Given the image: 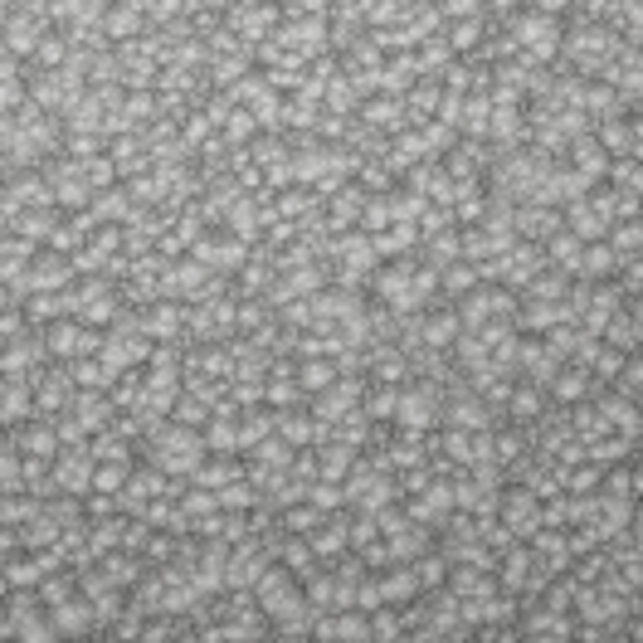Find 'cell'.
<instances>
[{
  "label": "cell",
  "instance_id": "6da1fadb",
  "mask_svg": "<svg viewBox=\"0 0 643 643\" xmlns=\"http://www.w3.org/2000/svg\"><path fill=\"white\" fill-rule=\"evenodd\" d=\"M254 605L268 614V624H288V619H307V614H312V609H307L303 580L283 566V561H273V566L254 580Z\"/></svg>",
  "mask_w": 643,
  "mask_h": 643
},
{
  "label": "cell",
  "instance_id": "7a4b0ae2",
  "mask_svg": "<svg viewBox=\"0 0 643 643\" xmlns=\"http://www.w3.org/2000/svg\"><path fill=\"white\" fill-rule=\"evenodd\" d=\"M497 522L512 531L517 541H527L531 531L541 527V502L531 497L527 483H502V492H497Z\"/></svg>",
  "mask_w": 643,
  "mask_h": 643
},
{
  "label": "cell",
  "instance_id": "3957f363",
  "mask_svg": "<svg viewBox=\"0 0 643 643\" xmlns=\"http://www.w3.org/2000/svg\"><path fill=\"white\" fill-rule=\"evenodd\" d=\"M103 35L108 44H137V39L152 35V25H147V0H117L113 10H108V20H103Z\"/></svg>",
  "mask_w": 643,
  "mask_h": 643
},
{
  "label": "cell",
  "instance_id": "277c9868",
  "mask_svg": "<svg viewBox=\"0 0 643 643\" xmlns=\"http://www.w3.org/2000/svg\"><path fill=\"white\" fill-rule=\"evenodd\" d=\"M142 332L152 341H186V303H171V298H156V303L142 307Z\"/></svg>",
  "mask_w": 643,
  "mask_h": 643
},
{
  "label": "cell",
  "instance_id": "5b68a950",
  "mask_svg": "<svg viewBox=\"0 0 643 643\" xmlns=\"http://www.w3.org/2000/svg\"><path fill=\"white\" fill-rule=\"evenodd\" d=\"M15 444H20V454H35V458H59L64 454V439H59V424L54 419H44V415H35V419H25L20 429H5Z\"/></svg>",
  "mask_w": 643,
  "mask_h": 643
},
{
  "label": "cell",
  "instance_id": "8992f818",
  "mask_svg": "<svg viewBox=\"0 0 643 643\" xmlns=\"http://www.w3.org/2000/svg\"><path fill=\"white\" fill-rule=\"evenodd\" d=\"M69 415L88 429V434H103V429H113L117 419V405L108 390H74V405H69Z\"/></svg>",
  "mask_w": 643,
  "mask_h": 643
},
{
  "label": "cell",
  "instance_id": "52a82bcc",
  "mask_svg": "<svg viewBox=\"0 0 643 643\" xmlns=\"http://www.w3.org/2000/svg\"><path fill=\"white\" fill-rule=\"evenodd\" d=\"M551 400H546V390L541 385H531L527 376L512 380V395H507V405H502V415L512 419V424H522V429H531L536 419H541V410H546Z\"/></svg>",
  "mask_w": 643,
  "mask_h": 643
},
{
  "label": "cell",
  "instance_id": "ba28073f",
  "mask_svg": "<svg viewBox=\"0 0 643 643\" xmlns=\"http://www.w3.org/2000/svg\"><path fill=\"white\" fill-rule=\"evenodd\" d=\"M25 419H35V385L25 376H10L0 385V424L5 429H20Z\"/></svg>",
  "mask_w": 643,
  "mask_h": 643
},
{
  "label": "cell",
  "instance_id": "9c48e42d",
  "mask_svg": "<svg viewBox=\"0 0 643 643\" xmlns=\"http://www.w3.org/2000/svg\"><path fill=\"white\" fill-rule=\"evenodd\" d=\"M54 614V629H59V639H83L88 629H98V609H93V600L78 590L74 600H64V605L49 609Z\"/></svg>",
  "mask_w": 643,
  "mask_h": 643
},
{
  "label": "cell",
  "instance_id": "30bf717a",
  "mask_svg": "<svg viewBox=\"0 0 643 643\" xmlns=\"http://www.w3.org/2000/svg\"><path fill=\"white\" fill-rule=\"evenodd\" d=\"M600 385L590 380V371L585 366H575V361H566L556 376H551V385H546V400H556V405H575V400H585V395H595Z\"/></svg>",
  "mask_w": 643,
  "mask_h": 643
},
{
  "label": "cell",
  "instance_id": "8fae6325",
  "mask_svg": "<svg viewBox=\"0 0 643 643\" xmlns=\"http://www.w3.org/2000/svg\"><path fill=\"white\" fill-rule=\"evenodd\" d=\"M566 152H570V171H580L590 186H600L609 176V152L595 142V132H590V137H575Z\"/></svg>",
  "mask_w": 643,
  "mask_h": 643
},
{
  "label": "cell",
  "instance_id": "7c38bea8",
  "mask_svg": "<svg viewBox=\"0 0 643 643\" xmlns=\"http://www.w3.org/2000/svg\"><path fill=\"white\" fill-rule=\"evenodd\" d=\"M234 478H244V454H205V463L195 468V478H190V483L220 492V488H229Z\"/></svg>",
  "mask_w": 643,
  "mask_h": 643
},
{
  "label": "cell",
  "instance_id": "4fadbf2b",
  "mask_svg": "<svg viewBox=\"0 0 643 643\" xmlns=\"http://www.w3.org/2000/svg\"><path fill=\"white\" fill-rule=\"evenodd\" d=\"M39 332H44V346H49L54 361H74L78 341H83V317H59V322H49Z\"/></svg>",
  "mask_w": 643,
  "mask_h": 643
},
{
  "label": "cell",
  "instance_id": "5bb4252c",
  "mask_svg": "<svg viewBox=\"0 0 643 643\" xmlns=\"http://www.w3.org/2000/svg\"><path fill=\"white\" fill-rule=\"evenodd\" d=\"M614 273H619V259L609 254V244H585V249H580L575 278H585V283H609Z\"/></svg>",
  "mask_w": 643,
  "mask_h": 643
},
{
  "label": "cell",
  "instance_id": "9a60e30c",
  "mask_svg": "<svg viewBox=\"0 0 643 643\" xmlns=\"http://www.w3.org/2000/svg\"><path fill=\"white\" fill-rule=\"evenodd\" d=\"M488 122H492V98L488 93H468L463 98V117H458V137L488 142Z\"/></svg>",
  "mask_w": 643,
  "mask_h": 643
},
{
  "label": "cell",
  "instance_id": "2e32d148",
  "mask_svg": "<svg viewBox=\"0 0 643 643\" xmlns=\"http://www.w3.org/2000/svg\"><path fill=\"white\" fill-rule=\"evenodd\" d=\"M351 463H356V449H346L341 439L317 444V478H322V483H341V478L351 473Z\"/></svg>",
  "mask_w": 643,
  "mask_h": 643
},
{
  "label": "cell",
  "instance_id": "e0dca14e",
  "mask_svg": "<svg viewBox=\"0 0 643 643\" xmlns=\"http://www.w3.org/2000/svg\"><path fill=\"white\" fill-rule=\"evenodd\" d=\"M580 249H585V244H580L570 229H556L551 239H541V254H546V264H551V268H566L570 278H575V264H580Z\"/></svg>",
  "mask_w": 643,
  "mask_h": 643
},
{
  "label": "cell",
  "instance_id": "ac0fdd59",
  "mask_svg": "<svg viewBox=\"0 0 643 643\" xmlns=\"http://www.w3.org/2000/svg\"><path fill=\"white\" fill-rule=\"evenodd\" d=\"M531 449V434L522 424H507V429H492V463L497 468H507V463H517V458Z\"/></svg>",
  "mask_w": 643,
  "mask_h": 643
},
{
  "label": "cell",
  "instance_id": "d6986e66",
  "mask_svg": "<svg viewBox=\"0 0 643 643\" xmlns=\"http://www.w3.org/2000/svg\"><path fill=\"white\" fill-rule=\"evenodd\" d=\"M605 244L619 264H624V259H639L643 254V220H619V225H609Z\"/></svg>",
  "mask_w": 643,
  "mask_h": 643
},
{
  "label": "cell",
  "instance_id": "ffe728a7",
  "mask_svg": "<svg viewBox=\"0 0 643 643\" xmlns=\"http://www.w3.org/2000/svg\"><path fill=\"white\" fill-rule=\"evenodd\" d=\"M293 454H298V449H293L283 434H268V439H259L244 458H249V463H264V468H273V473H288V468H293Z\"/></svg>",
  "mask_w": 643,
  "mask_h": 643
},
{
  "label": "cell",
  "instance_id": "44dd1931",
  "mask_svg": "<svg viewBox=\"0 0 643 643\" xmlns=\"http://www.w3.org/2000/svg\"><path fill=\"white\" fill-rule=\"evenodd\" d=\"M332 380H337V361H332V356H307V361H298V385H303L307 400L322 395Z\"/></svg>",
  "mask_w": 643,
  "mask_h": 643
},
{
  "label": "cell",
  "instance_id": "7402d4cb",
  "mask_svg": "<svg viewBox=\"0 0 643 643\" xmlns=\"http://www.w3.org/2000/svg\"><path fill=\"white\" fill-rule=\"evenodd\" d=\"M483 278H478V268L473 264H463V259H454L449 268H439V298L444 303H454V298H463L468 288H478Z\"/></svg>",
  "mask_w": 643,
  "mask_h": 643
},
{
  "label": "cell",
  "instance_id": "603a6c76",
  "mask_svg": "<svg viewBox=\"0 0 643 643\" xmlns=\"http://www.w3.org/2000/svg\"><path fill=\"white\" fill-rule=\"evenodd\" d=\"M273 424H278V415H273L268 405H259V410H244V415H239V454H249L259 439H268V434H273Z\"/></svg>",
  "mask_w": 643,
  "mask_h": 643
},
{
  "label": "cell",
  "instance_id": "cb8c5ba5",
  "mask_svg": "<svg viewBox=\"0 0 643 643\" xmlns=\"http://www.w3.org/2000/svg\"><path fill=\"white\" fill-rule=\"evenodd\" d=\"M273 434H283L293 449H312V410L298 405V410H283L278 424H273Z\"/></svg>",
  "mask_w": 643,
  "mask_h": 643
},
{
  "label": "cell",
  "instance_id": "d4e9b609",
  "mask_svg": "<svg viewBox=\"0 0 643 643\" xmlns=\"http://www.w3.org/2000/svg\"><path fill=\"white\" fill-rule=\"evenodd\" d=\"M259 137V117L249 113V108H234L225 117V127H220V142H225L229 152H239V147H249Z\"/></svg>",
  "mask_w": 643,
  "mask_h": 643
},
{
  "label": "cell",
  "instance_id": "484cf974",
  "mask_svg": "<svg viewBox=\"0 0 643 643\" xmlns=\"http://www.w3.org/2000/svg\"><path fill=\"white\" fill-rule=\"evenodd\" d=\"M400 390H405V385H371L366 400H361L366 419H371V424H390V419H395V405H400Z\"/></svg>",
  "mask_w": 643,
  "mask_h": 643
},
{
  "label": "cell",
  "instance_id": "4316f807",
  "mask_svg": "<svg viewBox=\"0 0 643 643\" xmlns=\"http://www.w3.org/2000/svg\"><path fill=\"white\" fill-rule=\"evenodd\" d=\"M327 512H317L307 497H298V502H288V507H278V527L288 531V536H307V531L317 527Z\"/></svg>",
  "mask_w": 643,
  "mask_h": 643
},
{
  "label": "cell",
  "instance_id": "83f0119b",
  "mask_svg": "<svg viewBox=\"0 0 643 643\" xmlns=\"http://www.w3.org/2000/svg\"><path fill=\"white\" fill-rule=\"evenodd\" d=\"M600 478H605V463L580 458L575 468H566V497H590V492H600Z\"/></svg>",
  "mask_w": 643,
  "mask_h": 643
},
{
  "label": "cell",
  "instance_id": "f1b7e54d",
  "mask_svg": "<svg viewBox=\"0 0 643 643\" xmlns=\"http://www.w3.org/2000/svg\"><path fill=\"white\" fill-rule=\"evenodd\" d=\"M264 405L273 410V415H283V410L307 405V395H303V385H298V380H264Z\"/></svg>",
  "mask_w": 643,
  "mask_h": 643
},
{
  "label": "cell",
  "instance_id": "f546056e",
  "mask_svg": "<svg viewBox=\"0 0 643 643\" xmlns=\"http://www.w3.org/2000/svg\"><path fill=\"white\" fill-rule=\"evenodd\" d=\"M205 449L210 454H239V419L210 415V424H205Z\"/></svg>",
  "mask_w": 643,
  "mask_h": 643
},
{
  "label": "cell",
  "instance_id": "4dcf8cb0",
  "mask_svg": "<svg viewBox=\"0 0 643 643\" xmlns=\"http://www.w3.org/2000/svg\"><path fill=\"white\" fill-rule=\"evenodd\" d=\"M405 639V614L395 605L371 609V643H400Z\"/></svg>",
  "mask_w": 643,
  "mask_h": 643
},
{
  "label": "cell",
  "instance_id": "1f68e13d",
  "mask_svg": "<svg viewBox=\"0 0 643 643\" xmlns=\"http://www.w3.org/2000/svg\"><path fill=\"white\" fill-rule=\"evenodd\" d=\"M337 643H371V614L366 609H337Z\"/></svg>",
  "mask_w": 643,
  "mask_h": 643
},
{
  "label": "cell",
  "instance_id": "d6a6232c",
  "mask_svg": "<svg viewBox=\"0 0 643 643\" xmlns=\"http://www.w3.org/2000/svg\"><path fill=\"white\" fill-rule=\"evenodd\" d=\"M410 566H415V575H419V585H424V590H439V585L449 580V561H444V551H439V546H429V551L415 556Z\"/></svg>",
  "mask_w": 643,
  "mask_h": 643
},
{
  "label": "cell",
  "instance_id": "836d02e7",
  "mask_svg": "<svg viewBox=\"0 0 643 643\" xmlns=\"http://www.w3.org/2000/svg\"><path fill=\"white\" fill-rule=\"evenodd\" d=\"M83 181L93 186V195H103V190L122 186V176H117V161H113L108 152H103V156H93V161H83Z\"/></svg>",
  "mask_w": 643,
  "mask_h": 643
},
{
  "label": "cell",
  "instance_id": "e575fe53",
  "mask_svg": "<svg viewBox=\"0 0 643 643\" xmlns=\"http://www.w3.org/2000/svg\"><path fill=\"white\" fill-rule=\"evenodd\" d=\"M624 361H629V351H614L600 341V351H595V361H590V380L595 385H614V376L624 371Z\"/></svg>",
  "mask_w": 643,
  "mask_h": 643
},
{
  "label": "cell",
  "instance_id": "d590c367",
  "mask_svg": "<svg viewBox=\"0 0 643 643\" xmlns=\"http://www.w3.org/2000/svg\"><path fill=\"white\" fill-rule=\"evenodd\" d=\"M210 400H200V395H190V390H181V400H176V410H171V419L176 424H190V429H205L210 424Z\"/></svg>",
  "mask_w": 643,
  "mask_h": 643
},
{
  "label": "cell",
  "instance_id": "8d00e7d4",
  "mask_svg": "<svg viewBox=\"0 0 643 643\" xmlns=\"http://www.w3.org/2000/svg\"><path fill=\"white\" fill-rule=\"evenodd\" d=\"M609 390H619L624 400H643V361H639V351H629L624 371L614 376V385H609Z\"/></svg>",
  "mask_w": 643,
  "mask_h": 643
},
{
  "label": "cell",
  "instance_id": "74e56055",
  "mask_svg": "<svg viewBox=\"0 0 643 643\" xmlns=\"http://www.w3.org/2000/svg\"><path fill=\"white\" fill-rule=\"evenodd\" d=\"M356 229H361V234H380V229H390V200H385V195H371V200L361 205Z\"/></svg>",
  "mask_w": 643,
  "mask_h": 643
},
{
  "label": "cell",
  "instance_id": "f35d334b",
  "mask_svg": "<svg viewBox=\"0 0 643 643\" xmlns=\"http://www.w3.org/2000/svg\"><path fill=\"white\" fill-rule=\"evenodd\" d=\"M424 200H429V205H439V210H454L458 181H449V176L434 166V171H429V186H424Z\"/></svg>",
  "mask_w": 643,
  "mask_h": 643
},
{
  "label": "cell",
  "instance_id": "ab89813d",
  "mask_svg": "<svg viewBox=\"0 0 643 643\" xmlns=\"http://www.w3.org/2000/svg\"><path fill=\"white\" fill-rule=\"evenodd\" d=\"M307 502L317 507V512H337V507H346V492H341V483H307Z\"/></svg>",
  "mask_w": 643,
  "mask_h": 643
},
{
  "label": "cell",
  "instance_id": "60d3db41",
  "mask_svg": "<svg viewBox=\"0 0 643 643\" xmlns=\"http://www.w3.org/2000/svg\"><path fill=\"white\" fill-rule=\"evenodd\" d=\"M371 517H376L380 536H395V531H405V527H410V517H405V507H400V497H395V502H380L376 512H371Z\"/></svg>",
  "mask_w": 643,
  "mask_h": 643
},
{
  "label": "cell",
  "instance_id": "b9f144b4",
  "mask_svg": "<svg viewBox=\"0 0 643 643\" xmlns=\"http://www.w3.org/2000/svg\"><path fill=\"white\" fill-rule=\"evenodd\" d=\"M25 103H30V78H0V108L20 113Z\"/></svg>",
  "mask_w": 643,
  "mask_h": 643
},
{
  "label": "cell",
  "instance_id": "7bdbcfd3",
  "mask_svg": "<svg viewBox=\"0 0 643 643\" xmlns=\"http://www.w3.org/2000/svg\"><path fill=\"white\" fill-rule=\"evenodd\" d=\"M229 400L239 410H259L264 405V380H229Z\"/></svg>",
  "mask_w": 643,
  "mask_h": 643
},
{
  "label": "cell",
  "instance_id": "ee69618b",
  "mask_svg": "<svg viewBox=\"0 0 643 643\" xmlns=\"http://www.w3.org/2000/svg\"><path fill=\"white\" fill-rule=\"evenodd\" d=\"M419 497H429V507H434L439 517H449V512H454V478H434Z\"/></svg>",
  "mask_w": 643,
  "mask_h": 643
}]
</instances>
